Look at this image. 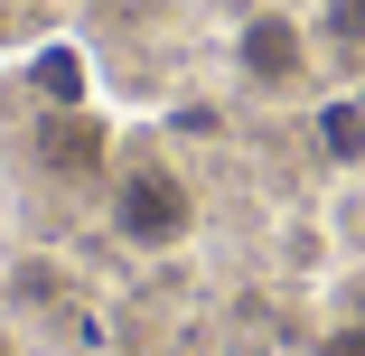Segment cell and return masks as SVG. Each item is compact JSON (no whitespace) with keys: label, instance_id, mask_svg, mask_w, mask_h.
Returning <instances> with one entry per match:
<instances>
[{"label":"cell","instance_id":"cell-2","mask_svg":"<svg viewBox=\"0 0 365 356\" xmlns=\"http://www.w3.org/2000/svg\"><path fill=\"white\" fill-rule=\"evenodd\" d=\"M225 56H235V76L253 94H300L319 76V38H309L300 10H244L235 38H225Z\"/></svg>","mask_w":365,"mask_h":356},{"label":"cell","instance_id":"cell-7","mask_svg":"<svg viewBox=\"0 0 365 356\" xmlns=\"http://www.w3.org/2000/svg\"><path fill=\"white\" fill-rule=\"evenodd\" d=\"M0 356H19V328H10V319H0Z\"/></svg>","mask_w":365,"mask_h":356},{"label":"cell","instance_id":"cell-4","mask_svg":"<svg viewBox=\"0 0 365 356\" xmlns=\"http://www.w3.org/2000/svg\"><path fill=\"white\" fill-rule=\"evenodd\" d=\"M309 38H319L328 66L365 76V0H319V10H309Z\"/></svg>","mask_w":365,"mask_h":356},{"label":"cell","instance_id":"cell-1","mask_svg":"<svg viewBox=\"0 0 365 356\" xmlns=\"http://www.w3.org/2000/svg\"><path fill=\"white\" fill-rule=\"evenodd\" d=\"M103 216L131 253H178L197 235V178L169 151H122L113 178H103Z\"/></svg>","mask_w":365,"mask_h":356},{"label":"cell","instance_id":"cell-3","mask_svg":"<svg viewBox=\"0 0 365 356\" xmlns=\"http://www.w3.org/2000/svg\"><path fill=\"white\" fill-rule=\"evenodd\" d=\"M38 169H47V178H113L103 122H94L85 103H47V113H38Z\"/></svg>","mask_w":365,"mask_h":356},{"label":"cell","instance_id":"cell-8","mask_svg":"<svg viewBox=\"0 0 365 356\" xmlns=\"http://www.w3.org/2000/svg\"><path fill=\"white\" fill-rule=\"evenodd\" d=\"M10 10H47V0H10Z\"/></svg>","mask_w":365,"mask_h":356},{"label":"cell","instance_id":"cell-5","mask_svg":"<svg viewBox=\"0 0 365 356\" xmlns=\"http://www.w3.org/2000/svg\"><path fill=\"white\" fill-rule=\"evenodd\" d=\"M309 356H365V319H337V328H319V347Z\"/></svg>","mask_w":365,"mask_h":356},{"label":"cell","instance_id":"cell-6","mask_svg":"<svg viewBox=\"0 0 365 356\" xmlns=\"http://www.w3.org/2000/svg\"><path fill=\"white\" fill-rule=\"evenodd\" d=\"M328 141H337V151H346V160H356V151H365V122H356V113H346V103H337V113H328Z\"/></svg>","mask_w":365,"mask_h":356}]
</instances>
